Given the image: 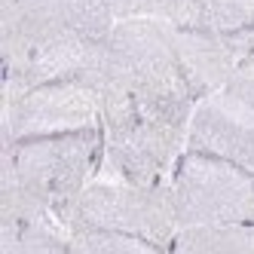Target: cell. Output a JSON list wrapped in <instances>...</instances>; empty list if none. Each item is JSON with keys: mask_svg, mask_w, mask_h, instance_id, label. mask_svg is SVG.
I'll list each match as a JSON object with an SVG mask.
<instances>
[{"mask_svg": "<svg viewBox=\"0 0 254 254\" xmlns=\"http://www.w3.org/2000/svg\"><path fill=\"white\" fill-rule=\"evenodd\" d=\"M169 184L178 230L196 224H254V175L239 162L184 147Z\"/></svg>", "mask_w": 254, "mask_h": 254, "instance_id": "cell-5", "label": "cell"}, {"mask_svg": "<svg viewBox=\"0 0 254 254\" xmlns=\"http://www.w3.org/2000/svg\"><path fill=\"white\" fill-rule=\"evenodd\" d=\"M187 129L190 126L147 114L126 98L101 101L104 153L95 178L129 184L169 181L178 156L187 147Z\"/></svg>", "mask_w": 254, "mask_h": 254, "instance_id": "cell-3", "label": "cell"}, {"mask_svg": "<svg viewBox=\"0 0 254 254\" xmlns=\"http://www.w3.org/2000/svg\"><path fill=\"white\" fill-rule=\"evenodd\" d=\"M67 31L59 0H0V59L3 70L19 67L34 49ZM89 40V37H86Z\"/></svg>", "mask_w": 254, "mask_h": 254, "instance_id": "cell-9", "label": "cell"}, {"mask_svg": "<svg viewBox=\"0 0 254 254\" xmlns=\"http://www.w3.org/2000/svg\"><path fill=\"white\" fill-rule=\"evenodd\" d=\"M172 254H254V224H196L181 227Z\"/></svg>", "mask_w": 254, "mask_h": 254, "instance_id": "cell-10", "label": "cell"}, {"mask_svg": "<svg viewBox=\"0 0 254 254\" xmlns=\"http://www.w3.org/2000/svg\"><path fill=\"white\" fill-rule=\"evenodd\" d=\"M178 64L193 98L217 92L254 49V31H217L205 25H172Z\"/></svg>", "mask_w": 254, "mask_h": 254, "instance_id": "cell-8", "label": "cell"}, {"mask_svg": "<svg viewBox=\"0 0 254 254\" xmlns=\"http://www.w3.org/2000/svg\"><path fill=\"white\" fill-rule=\"evenodd\" d=\"M117 19H153L166 25H199L202 0H114Z\"/></svg>", "mask_w": 254, "mask_h": 254, "instance_id": "cell-12", "label": "cell"}, {"mask_svg": "<svg viewBox=\"0 0 254 254\" xmlns=\"http://www.w3.org/2000/svg\"><path fill=\"white\" fill-rule=\"evenodd\" d=\"M62 221L67 230H117L150 239L159 248H172L178 233V214L172 184H129V181L92 178L83 193L67 205Z\"/></svg>", "mask_w": 254, "mask_h": 254, "instance_id": "cell-4", "label": "cell"}, {"mask_svg": "<svg viewBox=\"0 0 254 254\" xmlns=\"http://www.w3.org/2000/svg\"><path fill=\"white\" fill-rule=\"evenodd\" d=\"M101 101L126 98L147 114L190 126L196 98L181 74L172 25L153 19H120L101 40L89 67Z\"/></svg>", "mask_w": 254, "mask_h": 254, "instance_id": "cell-1", "label": "cell"}, {"mask_svg": "<svg viewBox=\"0 0 254 254\" xmlns=\"http://www.w3.org/2000/svg\"><path fill=\"white\" fill-rule=\"evenodd\" d=\"M101 153L104 132L101 126H92V129L3 141L0 169L9 172L22 184V190L43 208L64 217L67 205L98 175Z\"/></svg>", "mask_w": 254, "mask_h": 254, "instance_id": "cell-2", "label": "cell"}, {"mask_svg": "<svg viewBox=\"0 0 254 254\" xmlns=\"http://www.w3.org/2000/svg\"><path fill=\"white\" fill-rule=\"evenodd\" d=\"M150 239L117 230H74L70 233V254H162Z\"/></svg>", "mask_w": 254, "mask_h": 254, "instance_id": "cell-11", "label": "cell"}, {"mask_svg": "<svg viewBox=\"0 0 254 254\" xmlns=\"http://www.w3.org/2000/svg\"><path fill=\"white\" fill-rule=\"evenodd\" d=\"M101 126V95L89 77H67L31 86L3 101V141L56 135Z\"/></svg>", "mask_w": 254, "mask_h": 254, "instance_id": "cell-7", "label": "cell"}, {"mask_svg": "<svg viewBox=\"0 0 254 254\" xmlns=\"http://www.w3.org/2000/svg\"><path fill=\"white\" fill-rule=\"evenodd\" d=\"M199 25L217 31H254V0H202Z\"/></svg>", "mask_w": 254, "mask_h": 254, "instance_id": "cell-13", "label": "cell"}, {"mask_svg": "<svg viewBox=\"0 0 254 254\" xmlns=\"http://www.w3.org/2000/svg\"><path fill=\"white\" fill-rule=\"evenodd\" d=\"M187 147L233 159L254 175V49L217 92L196 101Z\"/></svg>", "mask_w": 254, "mask_h": 254, "instance_id": "cell-6", "label": "cell"}]
</instances>
